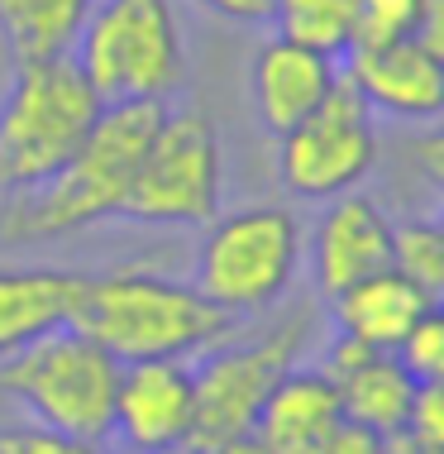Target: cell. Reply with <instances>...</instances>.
<instances>
[{
    "mask_svg": "<svg viewBox=\"0 0 444 454\" xmlns=\"http://www.w3.org/2000/svg\"><path fill=\"white\" fill-rule=\"evenodd\" d=\"M330 301H335V330L339 335L359 340L368 349H392V354H397V345L406 335H411V325L435 306L425 292H416L397 268H382V273L354 282L349 292H339V297H330Z\"/></svg>",
    "mask_w": 444,
    "mask_h": 454,
    "instance_id": "cell-16",
    "label": "cell"
},
{
    "mask_svg": "<svg viewBox=\"0 0 444 454\" xmlns=\"http://www.w3.org/2000/svg\"><path fill=\"white\" fill-rule=\"evenodd\" d=\"M163 115V101H105L63 173L34 192H19V206L5 215V239H63L101 220H120L139 158L148 153Z\"/></svg>",
    "mask_w": 444,
    "mask_h": 454,
    "instance_id": "cell-2",
    "label": "cell"
},
{
    "mask_svg": "<svg viewBox=\"0 0 444 454\" xmlns=\"http://www.w3.org/2000/svg\"><path fill=\"white\" fill-rule=\"evenodd\" d=\"M306 263L320 297H339L354 282L392 268V220L373 196L344 192L325 201L306 235Z\"/></svg>",
    "mask_w": 444,
    "mask_h": 454,
    "instance_id": "cell-11",
    "label": "cell"
},
{
    "mask_svg": "<svg viewBox=\"0 0 444 454\" xmlns=\"http://www.w3.org/2000/svg\"><path fill=\"white\" fill-rule=\"evenodd\" d=\"M0 192H5V187H0Z\"/></svg>",
    "mask_w": 444,
    "mask_h": 454,
    "instance_id": "cell-33",
    "label": "cell"
},
{
    "mask_svg": "<svg viewBox=\"0 0 444 454\" xmlns=\"http://www.w3.org/2000/svg\"><path fill=\"white\" fill-rule=\"evenodd\" d=\"M363 96L339 77L325 106L277 139V182L301 201H335L359 192L378 168V125Z\"/></svg>",
    "mask_w": 444,
    "mask_h": 454,
    "instance_id": "cell-9",
    "label": "cell"
},
{
    "mask_svg": "<svg viewBox=\"0 0 444 454\" xmlns=\"http://www.w3.org/2000/svg\"><path fill=\"white\" fill-rule=\"evenodd\" d=\"M82 273L72 268H0V359L72 325Z\"/></svg>",
    "mask_w": 444,
    "mask_h": 454,
    "instance_id": "cell-14",
    "label": "cell"
},
{
    "mask_svg": "<svg viewBox=\"0 0 444 454\" xmlns=\"http://www.w3.org/2000/svg\"><path fill=\"white\" fill-rule=\"evenodd\" d=\"M440 306H444V301H440Z\"/></svg>",
    "mask_w": 444,
    "mask_h": 454,
    "instance_id": "cell-35",
    "label": "cell"
},
{
    "mask_svg": "<svg viewBox=\"0 0 444 454\" xmlns=\"http://www.w3.org/2000/svg\"><path fill=\"white\" fill-rule=\"evenodd\" d=\"M387 454H392V450H387Z\"/></svg>",
    "mask_w": 444,
    "mask_h": 454,
    "instance_id": "cell-34",
    "label": "cell"
},
{
    "mask_svg": "<svg viewBox=\"0 0 444 454\" xmlns=\"http://www.w3.org/2000/svg\"><path fill=\"white\" fill-rule=\"evenodd\" d=\"M201 230L206 235L196 244V287L220 311L249 316L287 297L306 259L301 220L287 206H239V211L206 220Z\"/></svg>",
    "mask_w": 444,
    "mask_h": 454,
    "instance_id": "cell-5",
    "label": "cell"
},
{
    "mask_svg": "<svg viewBox=\"0 0 444 454\" xmlns=\"http://www.w3.org/2000/svg\"><path fill=\"white\" fill-rule=\"evenodd\" d=\"M0 454H101L96 440H82V435H67L58 426H10L0 431Z\"/></svg>",
    "mask_w": 444,
    "mask_h": 454,
    "instance_id": "cell-23",
    "label": "cell"
},
{
    "mask_svg": "<svg viewBox=\"0 0 444 454\" xmlns=\"http://www.w3.org/2000/svg\"><path fill=\"white\" fill-rule=\"evenodd\" d=\"M120 359L86 340L82 330H53L0 359V392L34 411V421L58 426L67 435L101 440L115 426V387H120Z\"/></svg>",
    "mask_w": 444,
    "mask_h": 454,
    "instance_id": "cell-6",
    "label": "cell"
},
{
    "mask_svg": "<svg viewBox=\"0 0 444 454\" xmlns=\"http://www.w3.org/2000/svg\"><path fill=\"white\" fill-rule=\"evenodd\" d=\"M211 454H277L273 445H268L258 431H244V435H234V440H225V445H215Z\"/></svg>",
    "mask_w": 444,
    "mask_h": 454,
    "instance_id": "cell-29",
    "label": "cell"
},
{
    "mask_svg": "<svg viewBox=\"0 0 444 454\" xmlns=\"http://www.w3.org/2000/svg\"><path fill=\"white\" fill-rule=\"evenodd\" d=\"M421 5H425V0H354V10H359V34H354V48L411 39L416 20H421ZM354 48H349V53H354Z\"/></svg>",
    "mask_w": 444,
    "mask_h": 454,
    "instance_id": "cell-21",
    "label": "cell"
},
{
    "mask_svg": "<svg viewBox=\"0 0 444 454\" xmlns=\"http://www.w3.org/2000/svg\"><path fill=\"white\" fill-rule=\"evenodd\" d=\"M411 158H416V168H421V177L430 182V187H440V192H444V125L425 129L421 139H416Z\"/></svg>",
    "mask_w": 444,
    "mask_h": 454,
    "instance_id": "cell-26",
    "label": "cell"
},
{
    "mask_svg": "<svg viewBox=\"0 0 444 454\" xmlns=\"http://www.w3.org/2000/svg\"><path fill=\"white\" fill-rule=\"evenodd\" d=\"M440 230H444V215H440Z\"/></svg>",
    "mask_w": 444,
    "mask_h": 454,
    "instance_id": "cell-32",
    "label": "cell"
},
{
    "mask_svg": "<svg viewBox=\"0 0 444 454\" xmlns=\"http://www.w3.org/2000/svg\"><path fill=\"white\" fill-rule=\"evenodd\" d=\"M196 411V383L187 359H144L120 368L115 426L129 454H177L187 450Z\"/></svg>",
    "mask_w": 444,
    "mask_h": 454,
    "instance_id": "cell-10",
    "label": "cell"
},
{
    "mask_svg": "<svg viewBox=\"0 0 444 454\" xmlns=\"http://www.w3.org/2000/svg\"><path fill=\"white\" fill-rule=\"evenodd\" d=\"M220 192H225V153L215 125L201 110H167L148 153L139 158L120 220L201 230L220 215Z\"/></svg>",
    "mask_w": 444,
    "mask_h": 454,
    "instance_id": "cell-7",
    "label": "cell"
},
{
    "mask_svg": "<svg viewBox=\"0 0 444 454\" xmlns=\"http://www.w3.org/2000/svg\"><path fill=\"white\" fill-rule=\"evenodd\" d=\"M268 20H273L277 39L315 48V53L339 58V63L354 48V34H359L354 0H273V15Z\"/></svg>",
    "mask_w": 444,
    "mask_h": 454,
    "instance_id": "cell-19",
    "label": "cell"
},
{
    "mask_svg": "<svg viewBox=\"0 0 444 454\" xmlns=\"http://www.w3.org/2000/svg\"><path fill=\"white\" fill-rule=\"evenodd\" d=\"M387 450H392V454H444V450H430V445H411V440H406V435L387 440Z\"/></svg>",
    "mask_w": 444,
    "mask_h": 454,
    "instance_id": "cell-30",
    "label": "cell"
},
{
    "mask_svg": "<svg viewBox=\"0 0 444 454\" xmlns=\"http://www.w3.org/2000/svg\"><path fill=\"white\" fill-rule=\"evenodd\" d=\"M96 0H0V34L15 58L72 53Z\"/></svg>",
    "mask_w": 444,
    "mask_h": 454,
    "instance_id": "cell-18",
    "label": "cell"
},
{
    "mask_svg": "<svg viewBox=\"0 0 444 454\" xmlns=\"http://www.w3.org/2000/svg\"><path fill=\"white\" fill-rule=\"evenodd\" d=\"M344 82L382 120L430 125L444 120V67L416 39H392L344 53Z\"/></svg>",
    "mask_w": 444,
    "mask_h": 454,
    "instance_id": "cell-12",
    "label": "cell"
},
{
    "mask_svg": "<svg viewBox=\"0 0 444 454\" xmlns=\"http://www.w3.org/2000/svg\"><path fill=\"white\" fill-rule=\"evenodd\" d=\"M335 387H339L344 421H359L387 440L406 431V416H411V402H416V378L392 349L363 354L359 364L335 378Z\"/></svg>",
    "mask_w": 444,
    "mask_h": 454,
    "instance_id": "cell-17",
    "label": "cell"
},
{
    "mask_svg": "<svg viewBox=\"0 0 444 454\" xmlns=\"http://www.w3.org/2000/svg\"><path fill=\"white\" fill-rule=\"evenodd\" d=\"M416 43L425 48L430 58L444 67V0H425L421 5V20H416V34H411Z\"/></svg>",
    "mask_w": 444,
    "mask_h": 454,
    "instance_id": "cell-27",
    "label": "cell"
},
{
    "mask_svg": "<svg viewBox=\"0 0 444 454\" xmlns=\"http://www.w3.org/2000/svg\"><path fill=\"white\" fill-rule=\"evenodd\" d=\"M72 330L96 340L110 359H191L225 345L234 316L206 297L196 282L158 278L148 268H110L82 273Z\"/></svg>",
    "mask_w": 444,
    "mask_h": 454,
    "instance_id": "cell-1",
    "label": "cell"
},
{
    "mask_svg": "<svg viewBox=\"0 0 444 454\" xmlns=\"http://www.w3.org/2000/svg\"><path fill=\"white\" fill-rule=\"evenodd\" d=\"M392 268L440 306L444 301V230H440V220H401V225H392Z\"/></svg>",
    "mask_w": 444,
    "mask_h": 454,
    "instance_id": "cell-20",
    "label": "cell"
},
{
    "mask_svg": "<svg viewBox=\"0 0 444 454\" xmlns=\"http://www.w3.org/2000/svg\"><path fill=\"white\" fill-rule=\"evenodd\" d=\"M311 454H387V435L368 431L359 421H339Z\"/></svg>",
    "mask_w": 444,
    "mask_h": 454,
    "instance_id": "cell-25",
    "label": "cell"
},
{
    "mask_svg": "<svg viewBox=\"0 0 444 454\" xmlns=\"http://www.w3.org/2000/svg\"><path fill=\"white\" fill-rule=\"evenodd\" d=\"M177 454H196V450H177Z\"/></svg>",
    "mask_w": 444,
    "mask_h": 454,
    "instance_id": "cell-31",
    "label": "cell"
},
{
    "mask_svg": "<svg viewBox=\"0 0 444 454\" xmlns=\"http://www.w3.org/2000/svg\"><path fill=\"white\" fill-rule=\"evenodd\" d=\"M411 445H430L444 450V383H416V402L406 416V431Z\"/></svg>",
    "mask_w": 444,
    "mask_h": 454,
    "instance_id": "cell-24",
    "label": "cell"
},
{
    "mask_svg": "<svg viewBox=\"0 0 444 454\" xmlns=\"http://www.w3.org/2000/svg\"><path fill=\"white\" fill-rule=\"evenodd\" d=\"M339 77H344L339 58H325L315 48H301L273 34L249 63V101H253L258 125L273 139H282L311 110L325 106V96L339 87Z\"/></svg>",
    "mask_w": 444,
    "mask_h": 454,
    "instance_id": "cell-13",
    "label": "cell"
},
{
    "mask_svg": "<svg viewBox=\"0 0 444 454\" xmlns=\"http://www.w3.org/2000/svg\"><path fill=\"white\" fill-rule=\"evenodd\" d=\"M301 345H306V321L292 316V321L273 325L268 335L249 340V345L206 349L201 368H191L196 411H191L187 450L211 454L215 445H225V440L253 431L268 392L277 387V378L287 373V368H296Z\"/></svg>",
    "mask_w": 444,
    "mask_h": 454,
    "instance_id": "cell-8",
    "label": "cell"
},
{
    "mask_svg": "<svg viewBox=\"0 0 444 454\" xmlns=\"http://www.w3.org/2000/svg\"><path fill=\"white\" fill-rule=\"evenodd\" d=\"M397 359L411 368L416 383H444V306H430L411 335L397 345Z\"/></svg>",
    "mask_w": 444,
    "mask_h": 454,
    "instance_id": "cell-22",
    "label": "cell"
},
{
    "mask_svg": "<svg viewBox=\"0 0 444 454\" xmlns=\"http://www.w3.org/2000/svg\"><path fill=\"white\" fill-rule=\"evenodd\" d=\"M196 5H206L211 15H225L234 24H263L273 15V0H196Z\"/></svg>",
    "mask_w": 444,
    "mask_h": 454,
    "instance_id": "cell-28",
    "label": "cell"
},
{
    "mask_svg": "<svg viewBox=\"0 0 444 454\" xmlns=\"http://www.w3.org/2000/svg\"><path fill=\"white\" fill-rule=\"evenodd\" d=\"M101 91L86 82L72 53L58 58H19L15 82L0 101V187L34 192L86 144Z\"/></svg>",
    "mask_w": 444,
    "mask_h": 454,
    "instance_id": "cell-3",
    "label": "cell"
},
{
    "mask_svg": "<svg viewBox=\"0 0 444 454\" xmlns=\"http://www.w3.org/2000/svg\"><path fill=\"white\" fill-rule=\"evenodd\" d=\"M344 421L339 387L325 368H287L277 387L268 392L253 431L277 454H311Z\"/></svg>",
    "mask_w": 444,
    "mask_h": 454,
    "instance_id": "cell-15",
    "label": "cell"
},
{
    "mask_svg": "<svg viewBox=\"0 0 444 454\" xmlns=\"http://www.w3.org/2000/svg\"><path fill=\"white\" fill-rule=\"evenodd\" d=\"M72 58L101 101H172L187 82V43L172 0H96Z\"/></svg>",
    "mask_w": 444,
    "mask_h": 454,
    "instance_id": "cell-4",
    "label": "cell"
}]
</instances>
